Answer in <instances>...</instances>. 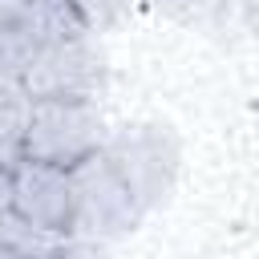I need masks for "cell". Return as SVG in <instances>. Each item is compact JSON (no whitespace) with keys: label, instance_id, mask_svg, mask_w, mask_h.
<instances>
[{"label":"cell","instance_id":"obj_14","mask_svg":"<svg viewBox=\"0 0 259 259\" xmlns=\"http://www.w3.org/2000/svg\"><path fill=\"white\" fill-rule=\"evenodd\" d=\"M0 259H28V255H20V251H12V247H0Z\"/></svg>","mask_w":259,"mask_h":259},{"label":"cell","instance_id":"obj_2","mask_svg":"<svg viewBox=\"0 0 259 259\" xmlns=\"http://www.w3.org/2000/svg\"><path fill=\"white\" fill-rule=\"evenodd\" d=\"M69 174H73V235L89 243H113L138 231L146 210L138 206V198L130 194V186L101 150L77 162Z\"/></svg>","mask_w":259,"mask_h":259},{"label":"cell","instance_id":"obj_3","mask_svg":"<svg viewBox=\"0 0 259 259\" xmlns=\"http://www.w3.org/2000/svg\"><path fill=\"white\" fill-rule=\"evenodd\" d=\"M105 81H109L105 57L85 32L36 45L20 85L32 101H97L105 93Z\"/></svg>","mask_w":259,"mask_h":259},{"label":"cell","instance_id":"obj_6","mask_svg":"<svg viewBox=\"0 0 259 259\" xmlns=\"http://www.w3.org/2000/svg\"><path fill=\"white\" fill-rule=\"evenodd\" d=\"M0 32H24L36 45L85 36V20L73 0H0Z\"/></svg>","mask_w":259,"mask_h":259},{"label":"cell","instance_id":"obj_8","mask_svg":"<svg viewBox=\"0 0 259 259\" xmlns=\"http://www.w3.org/2000/svg\"><path fill=\"white\" fill-rule=\"evenodd\" d=\"M32 49H36L32 36H24V32H0V101L24 89L20 81H24Z\"/></svg>","mask_w":259,"mask_h":259},{"label":"cell","instance_id":"obj_1","mask_svg":"<svg viewBox=\"0 0 259 259\" xmlns=\"http://www.w3.org/2000/svg\"><path fill=\"white\" fill-rule=\"evenodd\" d=\"M101 154L113 162V170L121 174V182L130 186V194L146 214L174 194V182L182 170V142L170 125L162 121L117 125L113 134H105Z\"/></svg>","mask_w":259,"mask_h":259},{"label":"cell","instance_id":"obj_9","mask_svg":"<svg viewBox=\"0 0 259 259\" xmlns=\"http://www.w3.org/2000/svg\"><path fill=\"white\" fill-rule=\"evenodd\" d=\"M154 8H158V12H166V16H170V20H178V24L206 28V24H214V20L223 16L227 0H154Z\"/></svg>","mask_w":259,"mask_h":259},{"label":"cell","instance_id":"obj_12","mask_svg":"<svg viewBox=\"0 0 259 259\" xmlns=\"http://www.w3.org/2000/svg\"><path fill=\"white\" fill-rule=\"evenodd\" d=\"M57 259H105V255H101L97 247H85V243H69V247H65Z\"/></svg>","mask_w":259,"mask_h":259},{"label":"cell","instance_id":"obj_11","mask_svg":"<svg viewBox=\"0 0 259 259\" xmlns=\"http://www.w3.org/2000/svg\"><path fill=\"white\" fill-rule=\"evenodd\" d=\"M12 210V166L0 162V214Z\"/></svg>","mask_w":259,"mask_h":259},{"label":"cell","instance_id":"obj_10","mask_svg":"<svg viewBox=\"0 0 259 259\" xmlns=\"http://www.w3.org/2000/svg\"><path fill=\"white\" fill-rule=\"evenodd\" d=\"M73 4H77V12H81L89 32H105V28L121 24L138 8V0H73Z\"/></svg>","mask_w":259,"mask_h":259},{"label":"cell","instance_id":"obj_7","mask_svg":"<svg viewBox=\"0 0 259 259\" xmlns=\"http://www.w3.org/2000/svg\"><path fill=\"white\" fill-rule=\"evenodd\" d=\"M28 113H32V97H28L24 89L0 101V162H4V166H12V162L20 158L24 130H28Z\"/></svg>","mask_w":259,"mask_h":259},{"label":"cell","instance_id":"obj_4","mask_svg":"<svg viewBox=\"0 0 259 259\" xmlns=\"http://www.w3.org/2000/svg\"><path fill=\"white\" fill-rule=\"evenodd\" d=\"M105 142V117L97 101H32L20 158L73 170Z\"/></svg>","mask_w":259,"mask_h":259},{"label":"cell","instance_id":"obj_5","mask_svg":"<svg viewBox=\"0 0 259 259\" xmlns=\"http://www.w3.org/2000/svg\"><path fill=\"white\" fill-rule=\"evenodd\" d=\"M12 210L53 235L73 239V174L49 162H12Z\"/></svg>","mask_w":259,"mask_h":259},{"label":"cell","instance_id":"obj_13","mask_svg":"<svg viewBox=\"0 0 259 259\" xmlns=\"http://www.w3.org/2000/svg\"><path fill=\"white\" fill-rule=\"evenodd\" d=\"M247 28H251V36L259 40V0H247Z\"/></svg>","mask_w":259,"mask_h":259}]
</instances>
